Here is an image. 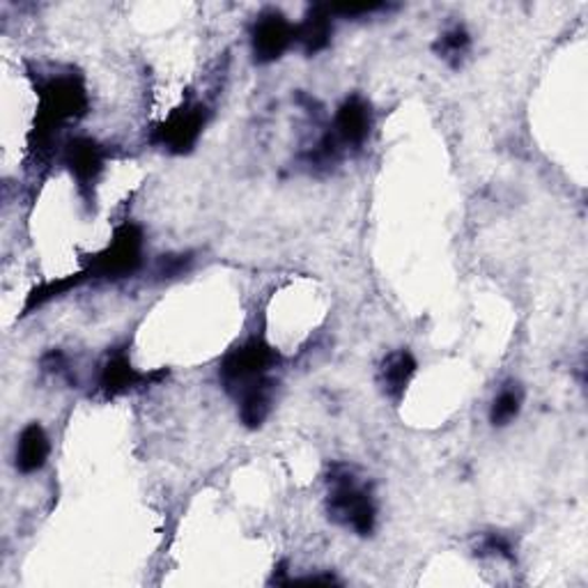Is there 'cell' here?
I'll return each mask as SVG.
<instances>
[{
	"label": "cell",
	"mask_w": 588,
	"mask_h": 588,
	"mask_svg": "<svg viewBox=\"0 0 588 588\" xmlns=\"http://www.w3.org/2000/svg\"><path fill=\"white\" fill-rule=\"evenodd\" d=\"M143 265V230L136 223H122L111 245L90 258L83 273L86 279L118 281L136 273Z\"/></svg>",
	"instance_id": "277c9868"
},
{
	"label": "cell",
	"mask_w": 588,
	"mask_h": 588,
	"mask_svg": "<svg viewBox=\"0 0 588 588\" xmlns=\"http://www.w3.org/2000/svg\"><path fill=\"white\" fill-rule=\"evenodd\" d=\"M520 409H522V389L517 385H508L499 391V396L490 407V423L504 428L517 419Z\"/></svg>",
	"instance_id": "2e32d148"
},
{
	"label": "cell",
	"mask_w": 588,
	"mask_h": 588,
	"mask_svg": "<svg viewBox=\"0 0 588 588\" xmlns=\"http://www.w3.org/2000/svg\"><path fill=\"white\" fill-rule=\"evenodd\" d=\"M333 34V12L331 6H313L308 8L301 23L295 26L297 44L306 56H316L331 44Z\"/></svg>",
	"instance_id": "30bf717a"
},
{
	"label": "cell",
	"mask_w": 588,
	"mask_h": 588,
	"mask_svg": "<svg viewBox=\"0 0 588 588\" xmlns=\"http://www.w3.org/2000/svg\"><path fill=\"white\" fill-rule=\"evenodd\" d=\"M417 368H419V363H417V359H413L411 352H407V350L391 352L382 361V366H379V377H377L385 396L391 398L393 402H398L405 396L411 377L417 375Z\"/></svg>",
	"instance_id": "4fadbf2b"
},
{
	"label": "cell",
	"mask_w": 588,
	"mask_h": 588,
	"mask_svg": "<svg viewBox=\"0 0 588 588\" xmlns=\"http://www.w3.org/2000/svg\"><path fill=\"white\" fill-rule=\"evenodd\" d=\"M281 363V355L276 352L265 338H249L245 345L230 350L221 361L219 377L221 385L230 396H239L241 391L251 389L262 379L271 377L269 372Z\"/></svg>",
	"instance_id": "3957f363"
},
{
	"label": "cell",
	"mask_w": 588,
	"mask_h": 588,
	"mask_svg": "<svg viewBox=\"0 0 588 588\" xmlns=\"http://www.w3.org/2000/svg\"><path fill=\"white\" fill-rule=\"evenodd\" d=\"M107 159H109V150L88 136L72 138L62 150L64 166L69 168V172H72V178L77 180L81 193L86 196L99 182L103 168H107Z\"/></svg>",
	"instance_id": "52a82bcc"
},
{
	"label": "cell",
	"mask_w": 588,
	"mask_h": 588,
	"mask_svg": "<svg viewBox=\"0 0 588 588\" xmlns=\"http://www.w3.org/2000/svg\"><path fill=\"white\" fill-rule=\"evenodd\" d=\"M191 256L185 253V256H163L161 262H159V269H157V276H161V279H176V276L185 273L191 265Z\"/></svg>",
	"instance_id": "ac0fdd59"
},
{
	"label": "cell",
	"mask_w": 588,
	"mask_h": 588,
	"mask_svg": "<svg viewBox=\"0 0 588 588\" xmlns=\"http://www.w3.org/2000/svg\"><path fill=\"white\" fill-rule=\"evenodd\" d=\"M276 387H279V385H276V379L273 377H267V379H262V382L253 385L251 389L241 391L237 396L241 423H245L251 430H256V428H260L269 419V413L273 409Z\"/></svg>",
	"instance_id": "7c38bea8"
},
{
	"label": "cell",
	"mask_w": 588,
	"mask_h": 588,
	"mask_svg": "<svg viewBox=\"0 0 588 588\" xmlns=\"http://www.w3.org/2000/svg\"><path fill=\"white\" fill-rule=\"evenodd\" d=\"M327 512L331 522L352 529L359 536H370L377 525V506L372 492L345 465H336L329 474Z\"/></svg>",
	"instance_id": "7a4b0ae2"
},
{
	"label": "cell",
	"mask_w": 588,
	"mask_h": 588,
	"mask_svg": "<svg viewBox=\"0 0 588 588\" xmlns=\"http://www.w3.org/2000/svg\"><path fill=\"white\" fill-rule=\"evenodd\" d=\"M51 454V441L40 423H30L21 430L19 441H17V454L14 462L21 474H38Z\"/></svg>",
	"instance_id": "8fae6325"
},
{
	"label": "cell",
	"mask_w": 588,
	"mask_h": 588,
	"mask_svg": "<svg viewBox=\"0 0 588 588\" xmlns=\"http://www.w3.org/2000/svg\"><path fill=\"white\" fill-rule=\"evenodd\" d=\"M163 372H141L136 370L124 352H116L107 359L99 370V391L107 398H116L129 393L138 387H148L159 382Z\"/></svg>",
	"instance_id": "9c48e42d"
},
{
	"label": "cell",
	"mask_w": 588,
	"mask_h": 588,
	"mask_svg": "<svg viewBox=\"0 0 588 588\" xmlns=\"http://www.w3.org/2000/svg\"><path fill=\"white\" fill-rule=\"evenodd\" d=\"M476 555H480V557H486V555L488 557H501V559L512 561V545H510V540L504 534H488L486 538L480 540Z\"/></svg>",
	"instance_id": "e0dca14e"
},
{
	"label": "cell",
	"mask_w": 588,
	"mask_h": 588,
	"mask_svg": "<svg viewBox=\"0 0 588 588\" xmlns=\"http://www.w3.org/2000/svg\"><path fill=\"white\" fill-rule=\"evenodd\" d=\"M370 129H372L370 103L359 94L345 99L338 107L333 120V136L338 138V143L342 148L359 150L368 141Z\"/></svg>",
	"instance_id": "ba28073f"
},
{
	"label": "cell",
	"mask_w": 588,
	"mask_h": 588,
	"mask_svg": "<svg viewBox=\"0 0 588 588\" xmlns=\"http://www.w3.org/2000/svg\"><path fill=\"white\" fill-rule=\"evenodd\" d=\"M83 281H88V279H86V273L79 271V273H74V276H67V279L49 281V283H44V286H40V288H34V290L28 295V301H26V306H23V316L32 313L34 308H42V306L49 303L51 299H58V297L67 295L69 290L79 288Z\"/></svg>",
	"instance_id": "9a60e30c"
},
{
	"label": "cell",
	"mask_w": 588,
	"mask_h": 588,
	"mask_svg": "<svg viewBox=\"0 0 588 588\" xmlns=\"http://www.w3.org/2000/svg\"><path fill=\"white\" fill-rule=\"evenodd\" d=\"M38 97H40V109H38V124H34V136H38V148L40 152L53 143L56 133L67 124L83 118L88 113V90L81 74L64 72V74H51L40 79L38 83Z\"/></svg>",
	"instance_id": "6da1fadb"
},
{
	"label": "cell",
	"mask_w": 588,
	"mask_h": 588,
	"mask_svg": "<svg viewBox=\"0 0 588 588\" xmlns=\"http://www.w3.org/2000/svg\"><path fill=\"white\" fill-rule=\"evenodd\" d=\"M210 120V111L205 103L187 101L185 107L172 111L152 133V143L170 155H187L196 148L200 136Z\"/></svg>",
	"instance_id": "5b68a950"
},
{
	"label": "cell",
	"mask_w": 588,
	"mask_h": 588,
	"mask_svg": "<svg viewBox=\"0 0 588 588\" xmlns=\"http://www.w3.org/2000/svg\"><path fill=\"white\" fill-rule=\"evenodd\" d=\"M469 49H471V34L467 32L465 26L448 28L446 32H441V38L435 42V53L454 67H460V62L469 53Z\"/></svg>",
	"instance_id": "5bb4252c"
},
{
	"label": "cell",
	"mask_w": 588,
	"mask_h": 588,
	"mask_svg": "<svg viewBox=\"0 0 588 588\" xmlns=\"http://www.w3.org/2000/svg\"><path fill=\"white\" fill-rule=\"evenodd\" d=\"M297 44L295 26L279 10H265L251 28V51L256 62L269 64L283 58Z\"/></svg>",
	"instance_id": "8992f818"
}]
</instances>
